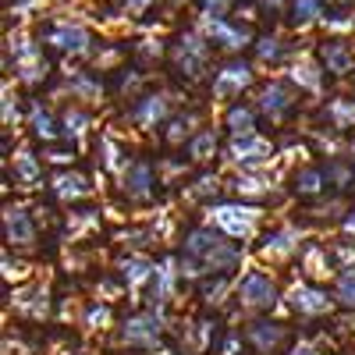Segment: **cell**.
Masks as SVG:
<instances>
[{
	"label": "cell",
	"mask_w": 355,
	"mask_h": 355,
	"mask_svg": "<svg viewBox=\"0 0 355 355\" xmlns=\"http://www.w3.org/2000/svg\"><path fill=\"white\" fill-rule=\"evenodd\" d=\"M43 43L57 53H68V57H82L93 50V33L82 25V21H53L46 33H43Z\"/></svg>",
	"instance_id": "obj_4"
},
{
	"label": "cell",
	"mask_w": 355,
	"mask_h": 355,
	"mask_svg": "<svg viewBox=\"0 0 355 355\" xmlns=\"http://www.w3.org/2000/svg\"><path fill=\"white\" fill-rule=\"evenodd\" d=\"M96 150L103 153V164H107L110 171H121V167H125V153L117 150V146H114L110 139H100V146H96Z\"/></svg>",
	"instance_id": "obj_36"
},
{
	"label": "cell",
	"mask_w": 355,
	"mask_h": 355,
	"mask_svg": "<svg viewBox=\"0 0 355 355\" xmlns=\"http://www.w3.org/2000/svg\"><path fill=\"white\" fill-rule=\"evenodd\" d=\"M61 132H64V139H82V135L89 132V114L78 110V107L64 110V117H61Z\"/></svg>",
	"instance_id": "obj_32"
},
{
	"label": "cell",
	"mask_w": 355,
	"mask_h": 355,
	"mask_svg": "<svg viewBox=\"0 0 355 355\" xmlns=\"http://www.w3.org/2000/svg\"><path fill=\"white\" fill-rule=\"evenodd\" d=\"M210 40H206L199 28H192V33H182L178 36V43L171 46V68L182 75V78H199L206 71V61H210Z\"/></svg>",
	"instance_id": "obj_2"
},
{
	"label": "cell",
	"mask_w": 355,
	"mask_h": 355,
	"mask_svg": "<svg viewBox=\"0 0 355 355\" xmlns=\"http://www.w3.org/2000/svg\"><path fill=\"white\" fill-rule=\"evenodd\" d=\"M256 110H259V107L231 103L227 114H224V128H227L231 135H249V132H256Z\"/></svg>",
	"instance_id": "obj_20"
},
{
	"label": "cell",
	"mask_w": 355,
	"mask_h": 355,
	"mask_svg": "<svg viewBox=\"0 0 355 355\" xmlns=\"http://www.w3.org/2000/svg\"><path fill=\"white\" fill-rule=\"evenodd\" d=\"M214 153H217V135H214L210 128H202V132H196V135L189 139V157H192L196 164L210 160Z\"/></svg>",
	"instance_id": "obj_29"
},
{
	"label": "cell",
	"mask_w": 355,
	"mask_h": 355,
	"mask_svg": "<svg viewBox=\"0 0 355 355\" xmlns=\"http://www.w3.org/2000/svg\"><path fill=\"white\" fill-rule=\"evenodd\" d=\"M139 85H142V75H139V71H125V75H121V93H125V96L135 93Z\"/></svg>",
	"instance_id": "obj_45"
},
{
	"label": "cell",
	"mask_w": 355,
	"mask_h": 355,
	"mask_svg": "<svg viewBox=\"0 0 355 355\" xmlns=\"http://www.w3.org/2000/svg\"><path fill=\"white\" fill-rule=\"evenodd\" d=\"M295 249H299V231H295V227H277V231H270V234L259 242V252L270 256V259L291 256Z\"/></svg>",
	"instance_id": "obj_18"
},
{
	"label": "cell",
	"mask_w": 355,
	"mask_h": 355,
	"mask_svg": "<svg viewBox=\"0 0 355 355\" xmlns=\"http://www.w3.org/2000/svg\"><path fill=\"white\" fill-rule=\"evenodd\" d=\"M192 192L202 196V199L217 196V192H220V178H217V174H199V178H196V185H192Z\"/></svg>",
	"instance_id": "obj_37"
},
{
	"label": "cell",
	"mask_w": 355,
	"mask_h": 355,
	"mask_svg": "<svg viewBox=\"0 0 355 355\" xmlns=\"http://www.w3.org/2000/svg\"><path fill=\"white\" fill-rule=\"evenodd\" d=\"M231 4H234V0H199L202 15H214V18H224L231 11Z\"/></svg>",
	"instance_id": "obj_41"
},
{
	"label": "cell",
	"mask_w": 355,
	"mask_h": 355,
	"mask_svg": "<svg viewBox=\"0 0 355 355\" xmlns=\"http://www.w3.org/2000/svg\"><path fill=\"white\" fill-rule=\"evenodd\" d=\"M239 302L245 309H270L277 302V284L270 274L263 270H249L242 281H239Z\"/></svg>",
	"instance_id": "obj_5"
},
{
	"label": "cell",
	"mask_w": 355,
	"mask_h": 355,
	"mask_svg": "<svg viewBox=\"0 0 355 355\" xmlns=\"http://www.w3.org/2000/svg\"><path fill=\"white\" fill-rule=\"evenodd\" d=\"M28 128H33V135H36L40 142H53L57 135H64L61 125L53 121V114L43 110V103H33V107H28Z\"/></svg>",
	"instance_id": "obj_21"
},
{
	"label": "cell",
	"mask_w": 355,
	"mask_h": 355,
	"mask_svg": "<svg viewBox=\"0 0 355 355\" xmlns=\"http://www.w3.org/2000/svg\"><path fill=\"white\" fill-rule=\"evenodd\" d=\"M323 178H327V182H334V185L341 189V185L348 182V167H345V164H331L327 171H323Z\"/></svg>",
	"instance_id": "obj_44"
},
{
	"label": "cell",
	"mask_w": 355,
	"mask_h": 355,
	"mask_svg": "<svg viewBox=\"0 0 355 355\" xmlns=\"http://www.w3.org/2000/svg\"><path fill=\"white\" fill-rule=\"evenodd\" d=\"M259 114H266L270 121H281V117L295 107V93H291V85L288 82H266L259 89Z\"/></svg>",
	"instance_id": "obj_13"
},
{
	"label": "cell",
	"mask_w": 355,
	"mask_h": 355,
	"mask_svg": "<svg viewBox=\"0 0 355 355\" xmlns=\"http://www.w3.org/2000/svg\"><path fill=\"white\" fill-rule=\"evenodd\" d=\"M196 28L210 40L214 46H220V50H227V53H242L245 46H252L256 43V36L249 33V25H234V21H227V18H214V15H202L199 21H196Z\"/></svg>",
	"instance_id": "obj_3"
},
{
	"label": "cell",
	"mask_w": 355,
	"mask_h": 355,
	"mask_svg": "<svg viewBox=\"0 0 355 355\" xmlns=\"http://www.w3.org/2000/svg\"><path fill=\"white\" fill-rule=\"evenodd\" d=\"M135 53L142 57V61H157V57L164 53V46H160L157 40H142V43L135 46Z\"/></svg>",
	"instance_id": "obj_43"
},
{
	"label": "cell",
	"mask_w": 355,
	"mask_h": 355,
	"mask_svg": "<svg viewBox=\"0 0 355 355\" xmlns=\"http://www.w3.org/2000/svg\"><path fill=\"white\" fill-rule=\"evenodd\" d=\"M345 234H352V239H355V206H352L348 217H345Z\"/></svg>",
	"instance_id": "obj_50"
},
{
	"label": "cell",
	"mask_w": 355,
	"mask_h": 355,
	"mask_svg": "<svg viewBox=\"0 0 355 355\" xmlns=\"http://www.w3.org/2000/svg\"><path fill=\"white\" fill-rule=\"evenodd\" d=\"M323 171H316V167H302L299 174H295V192L299 196H316V192H323Z\"/></svg>",
	"instance_id": "obj_31"
},
{
	"label": "cell",
	"mask_w": 355,
	"mask_h": 355,
	"mask_svg": "<svg viewBox=\"0 0 355 355\" xmlns=\"http://www.w3.org/2000/svg\"><path fill=\"white\" fill-rule=\"evenodd\" d=\"M15 306L21 309V313H28V316H43L46 313V291L40 288V284H33V288H21L18 295H15Z\"/></svg>",
	"instance_id": "obj_27"
},
{
	"label": "cell",
	"mask_w": 355,
	"mask_h": 355,
	"mask_svg": "<svg viewBox=\"0 0 355 355\" xmlns=\"http://www.w3.org/2000/svg\"><path fill=\"white\" fill-rule=\"evenodd\" d=\"M284 323H277V320H256V323H249V331H245V338H249V345L256 348V352H274L281 341H284Z\"/></svg>",
	"instance_id": "obj_16"
},
{
	"label": "cell",
	"mask_w": 355,
	"mask_h": 355,
	"mask_svg": "<svg viewBox=\"0 0 355 355\" xmlns=\"http://www.w3.org/2000/svg\"><path fill=\"white\" fill-rule=\"evenodd\" d=\"M15 125H18V103L11 93V82H4V128H15Z\"/></svg>",
	"instance_id": "obj_39"
},
{
	"label": "cell",
	"mask_w": 355,
	"mask_h": 355,
	"mask_svg": "<svg viewBox=\"0 0 355 355\" xmlns=\"http://www.w3.org/2000/svg\"><path fill=\"white\" fill-rule=\"evenodd\" d=\"M291 355H320V352H316L313 345H295V348H291Z\"/></svg>",
	"instance_id": "obj_52"
},
{
	"label": "cell",
	"mask_w": 355,
	"mask_h": 355,
	"mask_svg": "<svg viewBox=\"0 0 355 355\" xmlns=\"http://www.w3.org/2000/svg\"><path fill=\"white\" fill-rule=\"evenodd\" d=\"M227 295V274H217L214 281H202V302L206 306H220Z\"/></svg>",
	"instance_id": "obj_34"
},
{
	"label": "cell",
	"mask_w": 355,
	"mask_h": 355,
	"mask_svg": "<svg viewBox=\"0 0 355 355\" xmlns=\"http://www.w3.org/2000/svg\"><path fill=\"white\" fill-rule=\"evenodd\" d=\"M214 220L227 239H249L259 224V210L256 206H217Z\"/></svg>",
	"instance_id": "obj_7"
},
{
	"label": "cell",
	"mask_w": 355,
	"mask_h": 355,
	"mask_svg": "<svg viewBox=\"0 0 355 355\" xmlns=\"http://www.w3.org/2000/svg\"><path fill=\"white\" fill-rule=\"evenodd\" d=\"M306 266H309V274H316V277H327L331 274V266H327V259H323L320 249H309L306 252Z\"/></svg>",
	"instance_id": "obj_40"
},
{
	"label": "cell",
	"mask_w": 355,
	"mask_h": 355,
	"mask_svg": "<svg viewBox=\"0 0 355 355\" xmlns=\"http://www.w3.org/2000/svg\"><path fill=\"white\" fill-rule=\"evenodd\" d=\"M323 114H327V121H331L334 132L355 128V100H331Z\"/></svg>",
	"instance_id": "obj_26"
},
{
	"label": "cell",
	"mask_w": 355,
	"mask_h": 355,
	"mask_svg": "<svg viewBox=\"0 0 355 355\" xmlns=\"http://www.w3.org/2000/svg\"><path fill=\"white\" fill-rule=\"evenodd\" d=\"M196 121H199L196 114H178V117H171V121H167V132H164V139H167L171 146H182L185 139H192Z\"/></svg>",
	"instance_id": "obj_28"
},
{
	"label": "cell",
	"mask_w": 355,
	"mask_h": 355,
	"mask_svg": "<svg viewBox=\"0 0 355 355\" xmlns=\"http://www.w3.org/2000/svg\"><path fill=\"white\" fill-rule=\"evenodd\" d=\"M231 189L239 192L242 199H263V196H266V182H263L259 174H239V178L231 182Z\"/></svg>",
	"instance_id": "obj_33"
},
{
	"label": "cell",
	"mask_w": 355,
	"mask_h": 355,
	"mask_svg": "<svg viewBox=\"0 0 355 355\" xmlns=\"http://www.w3.org/2000/svg\"><path fill=\"white\" fill-rule=\"evenodd\" d=\"M11 164H15V178H18V182H21L25 189H33V185L40 182L43 167H40V160H36L33 153H28V150H18Z\"/></svg>",
	"instance_id": "obj_24"
},
{
	"label": "cell",
	"mask_w": 355,
	"mask_h": 355,
	"mask_svg": "<svg viewBox=\"0 0 355 355\" xmlns=\"http://www.w3.org/2000/svg\"><path fill=\"white\" fill-rule=\"evenodd\" d=\"M352 150H355V142H352Z\"/></svg>",
	"instance_id": "obj_54"
},
{
	"label": "cell",
	"mask_w": 355,
	"mask_h": 355,
	"mask_svg": "<svg viewBox=\"0 0 355 355\" xmlns=\"http://www.w3.org/2000/svg\"><path fill=\"white\" fill-rule=\"evenodd\" d=\"M256 57L263 64H277V61H284V40L281 36H259L256 43Z\"/></svg>",
	"instance_id": "obj_30"
},
{
	"label": "cell",
	"mask_w": 355,
	"mask_h": 355,
	"mask_svg": "<svg viewBox=\"0 0 355 355\" xmlns=\"http://www.w3.org/2000/svg\"><path fill=\"white\" fill-rule=\"evenodd\" d=\"M82 323H85L89 331H100V327H107V323H110V309L107 306H89Z\"/></svg>",
	"instance_id": "obj_38"
},
{
	"label": "cell",
	"mask_w": 355,
	"mask_h": 355,
	"mask_svg": "<svg viewBox=\"0 0 355 355\" xmlns=\"http://www.w3.org/2000/svg\"><path fill=\"white\" fill-rule=\"evenodd\" d=\"M64 85L71 89V96H75V100H85V103H96L100 93H103V85H100L93 75H85V71H68Z\"/></svg>",
	"instance_id": "obj_22"
},
{
	"label": "cell",
	"mask_w": 355,
	"mask_h": 355,
	"mask_svg": "<svg viewBox=\"0 0 355 355\" xmlns=\"http://www.w3.org/2000/svg\"><path fill=\"white\" fill-rule=\"evenodd\" d=\"M256 4H259L263 11H281V8L288 4V0H256Z\"/></svg>",
	"instance_id": "obj_49"
},
{
	"label": "cell",
	"mask_w": 355,
	"mask_h": 355,
	"mask_svg": "<svg viewBox=\"0 0 355 355\" xmlns=\"http://www.w3.org/2000/svg\"><path fill=\"white\" fill-rule=\"evenodd\" d=\"M153 270H157V266L146 259V256H128V259H121V277H125L132 288L146 284V281L153 277Z\"/></svg>",
	"instance_id": "obj_25"
},
{
	"label": "cell",
	"mask_w": 355,
	"mask_h": 355,
	"mask_svg": "<svg viewBox=\"0 0 355 355\" xmlns=\"http://www.w3.org/2000/svg\"><path fill=\"white\" fill-rule=\"evenodd\" d=\"M8 4H15V0H8Z\"/></svg>",
	"instance_id": "obj_53"
},
{
	"label": "cell",
	"mask_w": 355,
	"mask_h": 355,
	"mask_svg": "<svg viewBox=\"0 0 355 355\" xmlns=\"http://www.w3.org/2000/svg\"><path fill=\"white\" fill-rule=\"evenodd\" d=\"M323 21V0H291V25L306 28Z\"/></svg>",
	"instance_id": "obj_23"
},
{
	"label": "cell",
	"mask_w": 355,
	"mask_h": 355,
	"mask_svg": "<svg viewBox=\"0 0 355 355\" xmlns=\"http://www.w3.org/2000/svg\"><path fill=\"white\" fill-rule=\"evenodd\" d=\"M53 196L64 202H78L89 196V182L75 171H61V174H53Z\"/></svg>",
	"instance_id": "obj_19"
},
{
	"label": "cell",
	"mask_w": 355,
	"mask_h": 355,
	"mask_svg": "<svg viewBox=\"0 0 355 355\" xmlns=\"http://www.w3.org/2000/svg\"><path fill=\"white\" fill-rule=\"evenodd\" d=\"M270 153H274V146L266 142V139H259L256 132L234 135V142L227 146V157L234 164H242V167H263L266 160H270Z\"/></svg>",
	"instance_id": "obj_10"
},
{
	"label": "cell",
	"mask_w": 355,
	"mask_h": 355,
	"mask_svg": "<svg viewBox=\"0 0 355 355\" xmlns=\"http://www.w3.org/2000/svg\"><path fill=\"white\" fill-rule=\"evenodd\" d=\"M46 160H50V164H68V160H71V150H50Z\"/></svg>",
	"instance_id": "obj_48"
},
{
	"label": "cell",
	"mask_w": 355,
	"mask_h": 355,
	"mask_svg": "<svg viewBox=\"0 0 355 355\" xmlns=\"http://www.w3.org/2000/svg\"><path fill=\"white\" fill-rule=\"evenodd\" d=\"M320 64H323V71H331L338 78L352 75L355 71V46L348 40H341V36L323 40L320 43Z\"/></svg>",
	"instance_id": "obj_9"
},
{
	"label": "cell",
	"mask_w": 355,
	"mask_h": 355,
	"mask_svg": "<svg viewBox=\"0 0 355 355\" xmlns=\"http://www.w3.org/2000/svg\"><path fill=\"white\" fill-rule=\"evenodd\" d=\"M40 8H43V0H15L11 15H15V18H33Z\"/></svg>",
	"instance_id": "obj_42"
},
{
	"label": "cell",
	"mask_w": 355,
	"mask_h": 355,
	"mask_svg": "<svg viewBox=\"0 0 355 355\" xmlns=\"http://www.w3.org/2000/svg\"><path fill=\"white\" fill-rule=\"evenodd\" d=\"M150 4H157V0H125V15H142V11H150Z\"/></svg>",
	"instance_id": "obj_46"
},
{
	"label": "cell",
	"mask_w": 355,
	"mask_h": 355,
	"mask_svg": "<svg viewBox=\"0 0 355 355\" xmlns=\"http://www.w3.org/2000/svg\"><path fill=\"white\" fill-rule=\"evenodd\" d=\"M334 299L345 306V309H355V270H345L338 277V288H334Z\"/></svg>",
	"instance_id": "obj_35"
},
{
	"label": "cell",
	"mask_w": 355,
	"mask_h": 355,
	"mask_svg": "<svg viewBox=\"0 0 355 355\" xmlns=\"http://www.w3.org/2000/svg\"><path fill=\"white\" fill-rule=\"evenodd\" d=\"M234 348H239V334H231V338L224 341V348H220V352H224V355H234Z\"/></svg>",
	"instance_id": "obj_51"
},
{
	"label": "cell",
	"mask_w": 355,
	"mask_h": 355,
	"mask_svg": "<svg viewBox=\"0 0 355 355\" xmlns=\"http://www.w3.org/2000/svg\"><path fill=\"white\" fill-rule=\"evenodd\" d=\"M164 334V323L157 313H139V316H128L125 327H121V341L132 345V348H157Z\"/></svg>",
	"instance_id": "obj_8"
},
{
	"label": "cell",
	"mask_w": 355,
	"mask_h": 355,
	"mask_svg": "<svg viewBox=\"0 0 355 355\" xmlns=\"http://www.w3.org/2000/svg\"><path fill=\"white\" fill-rule=\"evenodd\" d=\"M256 82V71L249 61H227L217 75H214V96L217 100H234L242 96V89H249Z\"/></svg>",
	"instance_id": "obj_6"
},
{
	"label": "cell",
	"mask_w": 355,
	"mask_h": 355,
	"mask_svg": "<svg viewBox=\"0 0 355 355\" xmlns=\"http://www.w3.org/2000/svg\"><path fill=\"white\" fill-rule=\"evenodd\" d=\"M121 192L132 199V202H146L153 196V167L139 160V164H128L125 174H121Z\"/></svg>",
	"instance_id": "obj_14"
},
{
	"label": "cell",
	"mask_w": 355,
	"mask_h": 355,
	"mask_svg": "<svg viewBox=\"0 0 355 355\" xmlns=\"http://www.w3.org/2000/svg\"><path fill=\"white\" fill-rule=\"evenodd\" d=\"M291 82L306 89V93H320L323 89V64L313 61V57H299V61H291Z\"/></svg>",
	"instance_id": "obj_17"
},
{
	"label": "cell",
	"mask_w": 355,
	"mask_h": 355,
	"mask_svg": "<svg viewBox=\"0 0 355 355\" xmlns=\"http://www.w3.org/2000/svg\"><path fill=\"white\" fill-rule=\"evenodd\" d=\"M323 25H327L331 33H345V28L355 25V18H323Z\"/></svg>",
	"instance_id": "obj_47"
},
{
	"label": "cell",
	"mask_w": 355,
	"mask_h": 355,
	"mask_svg": "<svg viewBox=\"0 0 355 355\" xmlns=\"http://www.w3.org/2000/svg\"><path fill=\"white\" fill-rule=\"evenodd\" d=\"M288 299H291V309L299 313V316H320V313L331 309L327 291H320L316 284H295Z\"/></svg>",
	"instance_id": "obj_15"
},
{
	"label": "cell",
	"mask_w": 355,
	"mask_h": 355,
	"mask_svg": "<svg viewBox=\"0 0 355 355\" xmlns=\"http://www.w3.org/2000/svg\"><path fill=\"white\" fill-rule=\"evenodd\" d=\"M4 234H8V245H18V249L36 245V224L25 206H11V202L4 206Z\"/></svg>",
	"instance_id": "obj_11"
},
{
	"label": "cell",
	"mask_w": 355,
	"mask_h": 355,
	"mask_svg": "<svg viewBox=\"0 0 355 355\" xmlns=\"http://www.w3.org/2000/svg\"><path fill=\"white\" fill-rule=\"evenodd\" d=\"M8 57L15 61V75L25 82V85H40L46 82L50 75V64L43 57V46L25 33V28H18V33L8 36Z\"/></svg>",
	"instance_id": "obj_1"
},
{
	"label": "cell",
	"mask_w": 355,
	"mask_h": 355,
	"mask_svg": "<svg viewBox=\"0 0 355 355\" xmlns=\"http://www.w3.org/2000/svg\"><path fill=\"white\" fill-rule=\"evenodd\" d=\"M167 114H171V96H167V93H146V96H139L135 107H132V121H135L139 128H157V125L171 121Z\"/></svg>",
	"instance_id": "obj_12"
}]
</instances>
